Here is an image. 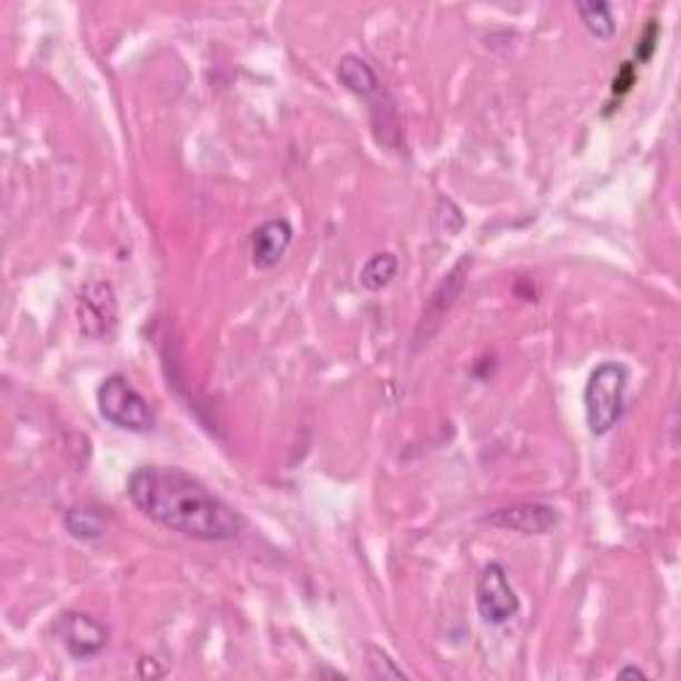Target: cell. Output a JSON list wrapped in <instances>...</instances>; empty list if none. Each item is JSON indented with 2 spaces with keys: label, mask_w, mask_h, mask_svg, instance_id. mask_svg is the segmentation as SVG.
<instances>
[{
  "label": "cell",
  "mask_w": 681,
  "mask_h": 681,
  "mask_svg": "<svg viewBox=\"0 0 681 681\" xmlns=\"http://www.w3.org/2000/svg\"><path fill=\"white\" fill-rule=\"evenodd\" d=\"M128 499L147 520L203 543L235 541L245 516L208 485L176 466H139L126 482Z\"/></svg>",
  "instance_id": "6da1fadb"
},
{
  "label": "cell",
  "mask_w": 681,
  "mask_h": 681,
  "mask_svg": "<svg viewBox=\"0 0 681 681\" xmlns=\"http://www.w3.org/2000/svg\"><path fill=\"white\" fill-rule=\"evenodd\" d=\"M625 392H629V371L623 363L604 359L602 365H596L583 389L585 424L594 437H608L623 418Z\"/></svg>",
  "instance_id": "7a4b0ae2"
},
{
  "label": "cell",
  "mask_w": 681,
  "mask_h": 681,
  "mask_svg": "<svg viewBox=\"0 0 681 681\" xmlns=\"http://www.w3.org/2000/svg\"><path fill=\"white\" fill-rule=\"evenodd\" d=\"M97 405L99 415L107 424L122 428L131 434H149L158 424L155 407L149 399L120 373L107 376L97 389Z\"/></svg>",
  "instance_id": "3957f363"
},
{
  "label": "cell",
  "mask_w": 681,
  "mask_h": 681,
  "mask_svg": "<svg viewBox=\"0 0 681 681\" xmlns=\"http://www.w3.org/2000/svg\"><path fill=\"white\" fill-rule=\"evenodd\" d=\"M75 317H78V328L86 338H110L120 319L118 296H115L112 285L107 280L86 283L78 296V306H75Z\"/></svg>",
  "instance_id": "277c9868"
},
{
  "label": "cell",
  "mask_w": 681,
  "mask_h": 681,
  "mask_svg": "<svg viewBox=\"0 0 681 681\" xmlns=\"http://www.w3.org/2000/svg\"><path fill=\"white\" fill-rule=\"evenodd\" d=\"M476 610L487 625H506L520 615V596L509 581V572L501 562H490L476 581Z\"/></svg>",
  "instance_id": "5b68a950"
},
{
  "label": "cell",
  "mask_w": 681,
  "mask_h": 681,
  "mask_svg": "<svg viewBox=\"0 0 681 681\" xmlns=\"http://www.w3.org/2000/svg\"><path fill=\"white\" fill-rule=\"evenodd\" d=\"M59 642L65 644V650L70 652L75 660H91L105 652L107 642H110V633L101 625L97 618L86 615V612L67 610L61 612L53 623Z\"/></svg>",
  "instance_id": "8992f818"
},
{
  "label": "cell",
  "mask_w": 681,
  "mask_h": 681,
  "mask_svg": "<svg viewBox=\"0 0 681 681\" xmlns=\"http://www.w3.org/2000/svg\"><path fill=\"white\" fill-rule=\"evenodd\" d=\"M482 522L493 524L499 530H511V533L522 535H546L560 524V511L549 503H514V506L490 511Z\"/></svg>",
  "instance_id": "52a82bcc"
},
{
  "label": "cell",
  "mask_w": 681,
  "mask_h": 681,
  "mask_svg": "<svg viewBox=\"0 0 681 681\" xmlns=\"http://www.w3.org/2000/svg\"><path fill=\"white\" fill-rule=\"evenodd\" d=\"M293 243V227L288 219H269L256 227L250 237V261L256 269H272L283 261L285 250Z\"/></svg>",
  "instance_id": "ba28073f"
},
{
  "label": "cell",
  "mask_w": 681,
  "mask_h": 681,
  "mask_svg": "<svg viewBox=\"0 0 681 681\" xmlns=\"http://www.w3.org/2000/svg\"><path fill=\"white\" fill-rule=\"evenodd\" d=\"M336 78L346 91L354 93V97L371 99L381 91V80L376 70H373V65L367 59L357 57V53H344V57L338 59Z\"/></svg>",
  "instance_id": "9c48e42d"
},
{
  "label": "cell",
  "mask_w": 681,
  "mask_h": 681,
  "mask_svg": "<svg viewBox=\"0 0 681 681\" xmlns=\"http://www.w3.org/2000/svg\"><path fill=\"white\" fill-rule=\"evenodd\" d=\"M397 272H399V258L389 254V250H381V254H373L363 264V269H359V285H363L365 290L378 293L389 288L394 277H397Z\"/></svg>",
  "instance_id": "30bf717a"
},
{
  "label": "cell",
  "mask_w": 681,
  "mask_h": 681,
  "mask_svg": "<svg viewBox=\"0 0 681 681\" xmlns=\"http://www.w3.org/2000/svg\"><path fill=\"white\" fill-rule=\"evenodd\" d=\"M65 530L80 543H99L107 535V520L99 511L75 506L65 514Z\"/></svg>",
  "instance_id": "8fae6325"
},
{
  "label": "cell",
  "mask_w": 681,
  "mask_h": 681,
  "mask_svg": "<svg viewBox=\"0 0 681 681\" xmlns=\"http://www.w3.org/2000/svg\"><path fill=\"white\" fill-rule=\"evenodd\" d=\"M578 17L585 24V30L591 32L596 40H612L618 32L615 13L608 3H599V0H591V3H575Z\"/></svg>",
  "instance_id": "7c38bea8"
},
{
  "label": "cell",
  "mask_w": 681,
  "mask_h": 681,
  "mask_svg": "<svg viewBox=\"0 0 681 681\" xmlns=\"http://www.w3.org/2000/svg\"><path fill=\"white\" fill-rule=\"evenodd\" d=\"M367 665H371L373 679H405V671L381 647H367Z\"/></svg>",
  "instance_id": "4fadbf2b"
},
{
  "label": "cell",
  "mask_w": 681,
  "mask_h": 681,
  "mask_svg": "<svg viewBox=\"0 0 681 681\" xmlns=\"http://www.w3.org/2000/svg\"><path fill=\"white\" fill-rule=\"evenodd\" d=\"M658 40H660V24L655 22V19H652V22L644 27L642 36H639V46H636V59L642 61V65L655 57Z\"/></svg>",
  "instance_id": "5bb4252c"
},
{
  "label": "cell",
  "mask_w": 681,
  "mask_h": 681,
  "mask_svg": "<svg viewBox=\"0 0 681 681\" xmlns=\"http://www.w3.org/2000/svg\"><path fill=\"white\" fill-rule=\"evenodd\" d=\"M633 83H636V65L625 61L621 70H618L615 80H612V93H615V97H623V93L631 91Z\"/></svg>",
  "instance_id": "9a60e30c"
},
{
  "label": "cell",
  "mask_w": 681,
  "mask_h": 681,
  "mask_svg": "<svg viewBox=\"0 0 681 681\" xmlns=\"http://www.w3.org/2000/svg\"><path fill=\"white\" fill-rule=\"evenodd\" d=\"M618 679H647V673L636 665H625V669L618 671Z\"/></svg>",
  "instance_id": "2e32d148"
}]
</instances>
